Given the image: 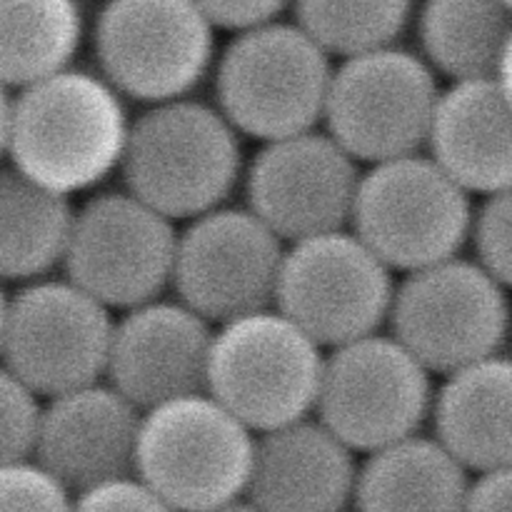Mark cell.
<instances>
[{
	"instance_id": "30bf717a",
	"label": "cell",
	"mask_w": 512,
	"mask_h": 512,
	"mask_svg": "<svg viewBox=\"0 0 512 512\" xmlns=\"http://www.w3.org/2000/svg\"><path fill=\"white\" fill-rule=\"evenodd\" d=\"M435 380L393 335L375 333L325 353L313 418L355 455L423 433Z\"/></svg>"
},
{
	"instance_id": "44dd1931",
	"label": "cell",
	"mask_w": 512,
	"mask_h": 512,
	"mask_svg": "<svg viewBox=\"0 0 512 512\" xmlns=\"http://www.w3.org/2000/svg\"><path fill=\"white\" fill-rule=\"evenodd\" d=\"M415 53L450 83L495 78L510 88L512 3L423 0L415 5Z\"/></svg>"
},
{
	"instance_id": "5bb4252c",
	"label": "cell",
	"mask_w": 512,
	"mask_h": 512,
	"mask_svg": "<svg viewBox=\"0 0 512 512\" xmlns=\"http://www.w3.org/2000/svg\"><path fill=\"white\" fill-rule=\"evenodd\" d=\"M285 243L245 205H220L183 223L170 288L213 328L273 308Z\"/></svg>"
},
{
	"instance_id": "8992f818",
	"label": "cell",
	"mask_w": 512,
	"mask_h": 512,
	"mask_svg": "<svg viewBox=\"0 0 512 512\" xmlns=\"http://www.w3.org/2000/svg\"><path fill=\"white\" fill-rule=\"evenodd\" d=\"M95 73L128 103L190 98L213 73L215 28L193 0H105L93 23Z\"/></svg>"
},
{
	"instance_id": "f1b7e54d",
	"label": "cell",
	"mask_w": 512,
	"mask_h": 512,
	"mask_svg": "<svg viewBox=\"0 0 512 512\" xmlns=\"http://www.w3.org/2000/svg\"><path fill=\"white\" fill-rule=\"evenodd\" d=\"M70 512H175L135 475L110 480L73 495Z\"/></svg>"
},
{
	"instance_id": "836d02e7",
	"label": "cell",
	"mask_w": 512,
	"mask_h": 512,
	"mask_svg": "<svg viewBox=\"0 0 512 512\" xmlns=\"http://www.w3.org/2000/svg\"><path fill=\"white\" fill-rule=\"evenodd\" d=\"M8 298H10V295L5 293V285L0 283V343H3V328H5V313H8Z\"/></svg>"
},
{
	"instance_id": "d4e9b609",
	"label": "cell",
	"mask_w": 512,
	"mask_h": 512,
	"mask_svg": "<svg viewBox=\"0 0 512 512\" xmlns=\"http://www.w3.org/2000/svg\"><path fill=\"white\" fill-rule=\"evenodd\" d=\"M295 20L330 58H350L398 45L415 15V0H293Z\"/></svg>"
},
{
	"instance_id": "ffe728a7",
	"label": "cell",
	"mask_w": 512,
	"mask_h": 512,
	"mask_svg": "<svg viewBox=\"0 0 512 512\" xmlns=\"http://www.w3.org/2000/svg\"><path fill=\"white\" fill-rule=\"evenodd\" d=\"M430 438L468 475L510 468L512 365L508 355L443 375L430 403Z\"/></svg>"
},
{
	"instance_id": "3957f363",
	"label": "cell",
	"mask_w": 512,
	"mask_h": 512,
	"mask_svg": "<svg viewBox=\"0 0 512 512\" xmlns=\"http://www.w3.org/2000/svg\"><path fill=\"white\" fill-rule=\"evenodd\" d=\"M333 58L295 23L233 33L213 65L215 108L240 138L273 143L323 123Z\"/></svg>"
},
{
	"instance_id": "e575fe53",
	"label": "cell",
	"mask_w": 512,
	"mask_h": 512,
	"mask_svg": "<svg viewBox=\"0 0 512 512\" xmlns=\"http://www.w3.org/2000/svg\"><path fill=\"white\" fill-rule=\"evenodd\" d=\"M508 3H512V0H508Z\"/></svg>"
},
{
	"instance_id": "9c48e42d",
	"label": "cell",
	"mask_w": 512,
	"mask_h": 512,
	"mask_svg": "<svg viewBox=\"0 0 512 512\" xmlns=\"http://www.w3.org/2000/svg\"><path fill=\"white\" fill-rule=\"evenodd\" d=\"M438 93V75L415 50L388 45L350 55L333 65L325 133L358 165L423 153Z\"/></svg>"
},
{
	"instance_id": "d6986e66",
	"label": "cell",
	"mask_w": 512,
	"mask_h": 512,
	"mask_svg": "<svg viewBox=\"0 0 512 512\" xmlns=\"http://www.w3.org/2000/svg\"><path fill=\"white\" fill-rule=\"evenodd\" d=\"M495 78L440 88L423 153L470 198L508 193L512 183V98Z\"/></svg>"
},
{
	"instance_id": "7402d4cb",
	"label": "cell",
	"mask_w": 512,
	"mask_h": 512,
	"mask_svg": "<svg viewBox=\"0 0 512 512\" xmlns=\"http://www.w3.org/2000/svg\"><path fill=\"white\" fill-rule=\"evenodd\" d=\"M470 475L430 435H413L358 463L355 512H460Z\"/></svg>"
},
{
	"instance_id": "52a82bcc",
	"label": "cell",
	"mask_w": 512,
	"mask_h": 512,
	"mask_svg": "<svg viewBox=\"0 0 512 512\" xmlns=\"http://www.w3.org/2000/svg\"><path fill=\"white\" fill-rule=\"evenodd\" d=\"M475 200L425 153L360 170L348 228L393 273L463 253Z\"/></svg>"
},
{
	"instance_id": "83f0119b",
	"label": "cell",
	"mask_w": 512,
	"mask_h": 512,
	"mask_svg": "<svg viewBox=\"0 0 512 512\" xmlns=\"http://www.w3.org/2000/svg\"><path fill=\"white\" fill-rule=\"evenodd\" d=\"M43 400L0 365V465L33 455Z\"/></svg>"
},
{
	"instance_id": "4fadbf2b",
	"label": "cell",
	"mask_w": 512,
	"mask_h": 512,
	"mask_svg": "<svg viewBox=\"0 0 512 512\" xmlns=\"http://www.w3.org/2000/svg\"><path fill=\"white\" fill-rule=\"evenodd\" d=\"M178 225L128 190H95L73 210L63 278L105 305L130 310L170 288Z\"/></svg>"
},
{
	"instance_id": "603a6c76",
	"label": "cell",
	"mask_w": 512,
	"mask_h": 512,
	"mask_svg": "<svg viewBox=\"0 0 512 512\" xmlns=\"http://www.w3.org/2000/svg\"><path fill=\"white\" fill-rule=\"evenodd\" d=\"M73 200L0 165V283L25 285L63 265Z\"/></svg>"
},
{
	"instance_id": "484cf974",
	"label": "cell",
	"mask_w": 512,
	"mask_h": 512,
	"mask_svg": "<svg viewBox=\"0 0 512 512\" xmlns=\"http://www.w3.org/2000/svg\"><path fill=\"white\" fill-rule=\"evenodd\" d=\"M468 245L473 263L500 285L512 283V200L508 193H495L475 203L470 220Z\"/></svg>"
},
{
	"instance_id": "277c9868",
	"label": "cell",
	"mask_w": 512,
	"mask_h": 512,
	"mask_svg": "<svg viewBox=\"0 0 512 512\" xmlns=\"http://www.w3.org/2000/svg\"><path fill=\"white\" fill-rule=\"evenodd\" d=\"M253 453L255 433L193 393L143 410L133 475L175 512H208L245 498Z\"/></svg>"
},
{
	"instance_id": "6da1fadb",
	"label": "cell",
	"mask_w": 512,
	"mask_h": 512,
	"mask_svg": "<svg viewBox=\"0 0 512 512\" xmlns=\"http://www.w3.org/2000/svg\"><path fill=\"white\" fill-rule=\"evenodd\" d=\"M125 100L95 70L70 68L15 90L8 165L50 193H95L120 170L130 130Z\"/></svg>"
},
{
	"instance_id": "8fae6325",
	"label": "cell",
	"mask_w": 512,
	"mask_h": 512,
	"mask_svg": "<svg viewBox=\"0 0 512 512\" xmlns=\"http://www.w3.org/2000/svg\"><path fill=\"white\" fill-rule=\"evenodd\" d=\"M395 273L350 228L285 245L273 308L323 350L388 325Z\"/></svg>"
},
{
	"instance_id": "1f68e13d",
	"label": "cell",
	"mask_w": 512,
	"mask_h": 512,
	"mask_svg": "<svg viewBox=\"0 0 512 512\" xmlns=\"http://www.w3.org/2000/svg\"><path fill=\"white\" fill-rule=\"evenodd\" d=\"M10 108H13V93L5 85H0V165H3L5 153H8Z\"/></svg>"
},
{
	"instance_id": "7c38bea8",
	"label": "cell",
	"mask_w": 512,
	"mask_h": 512,
	"mask_svg": "<svg viewBox=\"0 0 512 512\" xmlns=\"http://www.w3.org/2000/svg\"><path fill=\"white\" fill-rule=\"evenodd\" d=\"M113 313L68 278L18 285L8 298L0 365L40 400L100 383Z\"/></svg>"
},
{
	"instance_id": "cb8c5ba5",
	"label": "cell",
	"mask_w": 512,
	"mask_h": 512,
	"mask_svg": "<svg viewBox=\"0 0 512 512\" xmlns=\"http://www.w3.org/2000/svg\"><path fill=\"white\" fill-rule=\"evenodd\" d=\"M83 38L80 0H0V85L20 90L70 68Z\"/></svg>"
},
{
	"instance_id": "d6a6232c",
	"label": "cell",
	"mask_w": 512,
	"mask_h": 512,
	"mask_svg": "<svg viewBox=\"0 0 512 512\" xmlns=\"http://www.w3.org/2000/svg\"><path fill=\"white\" fill-rule=\"evenodd\" d=\"M208 512H260V510L243 498V500H235V503H228V505H223V508H215Z\"/></svg>"
},
{
	"instance_id": "ac0fdd59",
	"label": "cell",
	"mask_w": 512,
	"mask_h": 512,
	"mask_svg": "<svg viewBox=\"0 0 512 512\" xmlns=\"http://www.w3.org/2000/svg\"><path fill=\"white\" fill-rule=\"evenodd\" d=\"M358 455L315 418L255 435L245 500L260 512H345Z\"/></svg>"
},
{
	"instance_id": "e0dca14e",
	"label": "cell",
	"mask_w": 512,
	"mask_h": 512,
	"mask_svg": "<svg viewBox=\"0 0 512 512\" xmlns=\"http://www.w3.org/2000/svg\"><path fill=\"white\" fill-rule=\"evenodd\" d=\"M140 410L105 380L40 403L30 458L70 495L128 478L135 468Z\"/></svg>"
},
{
	"instance_id": "4316f807",
	"label": "cell",
	"mask_w": 512,
	"mask_h": 512,
	"mask_svg": "<svg viewBox=\"0 0 512 512\" xmlns=\"http://www.w3.org/2000/svg\"><path fill=\"white\" fill-rule=\"evenodd\" d=\"M73 495L33 458L0 465V512H70Z\"/></svg>"
},
{
	"instance_id": "2e32d148",
	"label": "cell",
	"mask_w": 512,
	"mask_h": 512,
	"mask_svg": "<svg viewBox=\"0 0 512 512\" xmlns=\"http://www.w3.org/2000/svg\"><path fill=\"white\" fill-rule=\"evenodd\" d=\"M213 325L175 298L123 310L113 323L103 380L143 410L205 393Z\"/></svg>"
},
{
	"instance_id": "7a4b0ae2",
	"label": "cell",
	"mask_w": 512,
	"mask_h": 512,
	"mask_svg": "<svg viewBox=\"0 0 512 512\" xmlns=\"http://www.w3.org/2000/svg\"><path fill=\"white\" fill-rule=\"evenodd\" d=\"M243 170V138L213 103L190 95L130 120L118 175L123 190L178 225L228 203Z\"/></svg>"
},
{
	"instance_id": "f546056e",
	"label": "cell",
	"mask_w": 512,
	"mask_h": 512,
	"mask_svg": "<svg viewBox=\"0 0 512 512\" xmlns=\"http://www.w3.org/2000/svg\"><path fill=\"white\" fill-rule=\"evenodd\" d=\"M215 30H240L280 20L293 0H193Z\"/></svg>"
},
{
	"instance_id": "5b68a950",
	"label": "cell",
	"mask_w": 512,
	"mask_h": 512,
	"mask_svg": "<svg viewBox=\"0 0 512 512\" xmlns=\"http://www.w3.org/2000/svg\"><path fill=\"white\" fill-rule=\"evenodd\" d=\"M325 350L280 310L265 308L213 330L205 393L250 433L313 418Z\"/></svg>"
},
{
	"instance_id": "4dcf8cb0",
	"label": "cell",
	"mask_w": 512,
	"mask_h": 512,
	"mask_svg": "<svg viewBox=\"0 0 512 512\" xmlns=\"http://www.w3.org/2000/svg\"><path fill=\"white\" fill-rule=\"evenodd\" d=\"M460 512H512V470L473 475Z\"/></svg>"
},
{
	"instance_id": "ba28073f",
	"label": "cell",
	"mask_w": 512,
	"mask_h": 512,
	"mask_svg": "<svg viewBox=\"0 0 512 512\" xmlns=\"http://www.w3.org/2000/svg\"><path fill=\"white\" fill-rule=\"evenodd\" d=\"M388 325L390 335L433 378H443L505 353L508 288L470 258L455 255L395 280Z\"/></svg>"
},
{
	"instance_id": "9a60e30c",
	"label": "cell",
	"mask_w": 512,
	"mask_h": 512,
	"mask_svg": "<svg viewBox=\"0 0 512 512\" xmlns=\"http://www.w3.org/2000/svg\"><path fill=\"white\" fill-rule=\"evenodd\" d=\"M360 165L325 130L263 143L245 163V208L285 245L348 228Z\"/></svg>"
}]
</instances>
